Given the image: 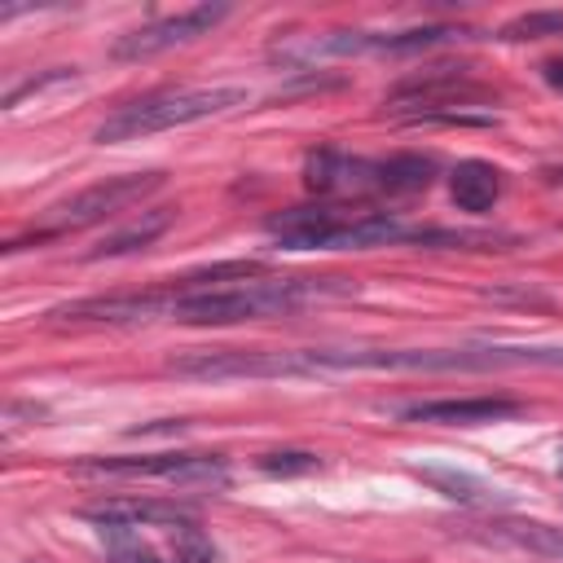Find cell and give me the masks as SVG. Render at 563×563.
Returning <instances> with one entry per match:
<instances>
[{
  "instance_id": "cell-1",
  "label": "cell",
  "mask_w": 563,
  "mask_h": 563,
  "mask_svg": "<svg viewBox=\"0 0 563 563\" xmlns=\"http://www.w3.org/2000/svg\"><path fill=\"white\" fill-rule=\"evenodd\" d=\"M352 282L339 277H255L233 286H185L167 295V321L180 325H238L260 317L295 312L325 295H347Z\"/></svg>"
},
{
  "instance_id": "cell-2",
  "label": "cell",
  "mask_w": 563,
  "mask_h": 563,
  "mask_svg": "<svg viewBox=\"0 0 563 563\" xmlns=\"http://www.w3.org/2000/svg\"><path fill=\"white\" fill-rule=\"evenodd\" d=\"M264 229L277 238L282 251H365L383 242H409V224L383 211L347 216L339 207H286L264 220Z\"/></svg>"
},
{
  "instance_id": "cell-3",
  "label": "cell",
  "mask_w": 563,
  "mask_h": 563,
  "mask_svg": "<svg viewBox=\"0 0 563 563\" xmlns=\"http://www.w3.org/2000/svg\"><path fill=\"white\" fill-rule=\"evenodd\" d=\"M251 92L238 84H220V88H167V92H150L136 97L128 106H119L101 128H97V145H119V141H141L167 128H185V123H202L216 114H229L238 106H246Z\"/></svg>"
},
{
  "instance_id": "cell-4",
  "label": "cell",
  "mask_w": 563,
  "mask_h": 563,
  "mask_svg": "<svg viewBox=\"0 0 563 563\" xmlns=\"http://www.w3.org/2000/svg\"><path fill=\"white\" fill-rule=\"evenodd\" d=\"M75 475L97 479H167V484H229L220 453H145V457H84Z\"/></svg>"
},
{
  "instance_id": "cell-5",
  "label": "cell",
  "mask_w": 563,
  "mask_h": 563,
  "mask_svg": "<svg viewBox=\"0 0 563 563\" xmlns=\"http://www.w3.org/2000/svg\"><path fill=\"white\" fill-rule=\"evenodd\" d=\"M163 185V172H132V176H106L70 198H62L57 207L44 211V238H57V233H70V229H84V224H97L114 211H123L128 202L145 198L150 189Z\"/></svg>"
},
{
  "instance_id": "cell-6",
  "label": "cell",
  "mask_w": 563,
  "mask_h": 563,
  "mask_svg": "<svg viewBox=\"0 0 563 563\" xmlns=\"http://www.w3.org/2000/svg\"><path fill=\"white\" fill-rule=\"evenodd\" d=\"M229 18V4H194V9H180L172 18H158V22H145L128 35H119L110 44V57L114 62H145V57H158L176 44H189L198 35H207L211 26H220Z\"/></svg>"
},
{
  "instance_id": "cell-7",
  "label": "cell",
  "mask_w": 563,
  "mask_h": 563,
  "mask_svg": "<svg viewBox=\"0 0 563 563\" xmlns=\"http://www.w3.org/2000/svg\"><path fill=\"white\" fill-rule=\"evenodd\" d=\"M519 413L523 405L510 396H444V400H418V405L396 409V418L405 422H435V427H484V422H506Z\"/></svg>"
},
{
  "instance_id": "cell-8",
  "label": "cell",
  "mask_w": 563,
  "mask_h": 563,
  "mask_svg": "<svg viewBox=\"0 0 563 563\" xmlns=\"http://www.w3.org/2000/svg\"><path fill=\"white\" fill-rule=\"evenodd\" d=\"M53 321H88V325H136V321H154L167 317V295H92V299H75L48 312Z\"/></svg>"
},
{
  "instance_id": "cell-9",
  "label": "cell",
  "mask_w": 563,
  "mask_h": 563,
  "mask_svg": "<svg viewBox=\"0 0 563 563\" xmlns=\"http://www.w3.org/2000/svg\"><path fill=\"white\" fill-rule=\"evenodd\" d=\"M303 185L312 194H369L378 189V163H365V158H347L339 150H317L308 154L303 163Z\"/></svg>"
},
{
  "instance_id": "cell-10",
  "label": "cell",
  "mask_w": 563,
  "mask_h": 563,
  "mask_svg": "<svg viewBox=\"0 0 563 563\" xmlns=\"http://www.w3.org/2000/svg\"><path fill=\"white\" fill-rule=\"evenodd\" d=\"M97 528H128V532H136V528H189L194 523V515L189 510H180V506H172V501H141V497H114V501H97V506H88L84 510Z\"/></svg>"
},
{
  "instance_id": "cell-11",
  "label": "cell",
  "mask_w": 563,
  "mask_h": 563,
  "mask_svg": "<svg viewBox=\"0 0 563 563\" xmlns=\"http://www.w3.org/2000/svg\"><path fill=\"white\" fill-rule=\"evenodd\" d=\"M449 194H453V202L462 211H475V216L479 211H493V202L501 198V172L493 163H484V158H466V163L453 167Z\"/></svg>"
},
{
  "instance_id": "cell-12",
  "label": "cell",
  "mask_w": 563,
  "mask_h": 563,
  "mask_svg": "<svg viewBox=\"0 0 563 563\" xmlns=\"http://www.w3.org/2000/svg\"><path fill=\"white\" fill-rule=\"evenodd\" d=\"M497 541L506 545H519L528 554H541V559H563V528H550V523H532V519H493L488 523Z\"/></svg>"
},
{
  "instance_id": "cell-13",
  "label": "cell",
  "mask_w": 563,
  "mask_h": 563,
  "mask_svg": "<svg viewBox=\"0 0 563 563\" xmlns=\"http://www.w3.org/2000/svg\"><path fill=\"white\" fill-rule=\"evenodd\" d=\"M418 479H427L435 493H444L449 501H462V506H488L497 501V488L484 484L479 475L471 471H453V466H413Z\"/></svg>"
},
{
  "instance_id": "cell-14",
  "label": "cell",
  "mask_w": 563,
  "mask_h": 563,
  "mask_svg": "<svg viewBox=\"0 0 563 563\" xmlns=\"http://www.w3.org/2000/svg\"><path fill=\"white\" fill-rule=\"evenodd\" d=\"M172 224V211H145L141 220H132L128 229L110 233L106 242H97V251H88V260H114V255H132V251H145L158 233H167Z\"/></svg>"
},
{
  "instance_id": "cell-15",
  "label": "cell",
  "mask_w": 563,
  "mask_h": 563,
  "mask_svg": "<svg viewBox=\"0 0 563 563\" xmlns=\"http://www.w3.org/2000/svg\"><path fill=\"white\" fill-rule=\"evenodd\" d=\"M435 176V163L422 154H391L378 163V194H418Z\"/></svg>"
},
{
  "instance_id": "cell-16",
  "label": "cell",
  "mask_w": 563,
  "mask_h": 563,
  "mask_svg": "<svg viewBox=\"0 0 563 563\" xmlns=\"http://www.w3.org/2000/svg\"><path fill=\"white\" fill-rule=\"evenodd\" d=\"M457 26H409V31H387V35H369V53H422L435 48L444 40H457Z\"/></svg>"
},
{
  "instance_id": "cell-17",
  "label": "cell",
  "mask_w": 563,
  "mask_h": 563,
  "mask_svg": "<svg viewBox=\"0 0 563 563\" xmlns=\"http://www.w3.org/2000/svg\"><path fill=\"white\" fill-rule=\"evenodd\" d=\"M497 35H501V40H550V35H563V13H559V9L519 13V18H510Z\"/></svg>"
},
{
  "instance_id": "cell-18",
  "label": "cell",
  "mask_w": 563,
  "mask_h": 563,
  "mask_svg": "<svg viewBox=\"0 0 563 563\" xmlns=\"http://www.w3.org/2000/svg\"><path fill=\"white\" fill-rule=\"evenodd\" d=\"M101 537L110 541V559H114V563H185L180 554H154V550L141 545L136 532H128V528H101Z\"/></svg>"
},
{
  "instance_id": "cell-19",
  "label": "cell",
  "mask_w": 563,
  "mask_h": 563,
  "mask_svg": "<svg viewBox=\"0 0 563 563\" xmlns=\"http://www.w3.org/2000/svg\"><path fill=\"white\" fill-rule=\"evenodd\" d=\"M260 471L264 475H312V471H321V457L317 453H299V449H282V453H264Z\"/></svg>"
},
{
  "instance_id": "cell-20",
  "label": "cell",
  "mask_w": 563,
  "mask_h": 563,
  "mask_svg": "<svg viewBox=\"0 0 563 563\" xmlns=\"http://www.w3.org/2000/svg\"><path fill=\"white\" fill-rule=\"evenodd\" d=\"M541 75H545V84H550V88H563V57L545 62V66H541Z\"/></svg>"
},
{
  "instance_id": "cell-21",
  "label": "cell",
  "mask_w": 563,
  "mask_h": 563,
  "mask_svg": "<svg viewBox=\"0 0 563 563\" xmlns=\"http://www.w3.org/2000/svg\"><path fill=\"white\" fill-rule=\"evenodd\" d=\"M554 471H559V479H563V449H559V466H554Z\"/></svg>"
}]
</instances>
